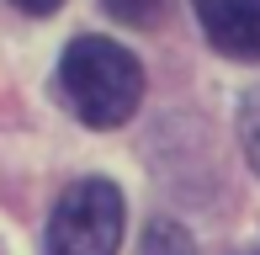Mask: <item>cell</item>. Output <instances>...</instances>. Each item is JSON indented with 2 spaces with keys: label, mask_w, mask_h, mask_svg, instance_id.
I'll use <instances>...</instances> for the list:
<instances>
[{
  "label": "cell",
  "mask_w": 260,
  "mask_h": 255,
  "mask_svg": "<svg viewBox=\"0 0 260 255\" xmlns=\"http://www.w3.org/2000/svg\"><path fill=\"white\" fill-rule=\"evenodd\" d=\"M58 90L90 128H122L144 101V69L112 38H75L58 59Z\"/></svg>",
  "instance_id": "6da1fadb"
},
{
  "label": "cell",
  "mask_w": 260,
  "mask_h": 255,
  "mask_svg": "<svg viewBox=\"0 0 260 255\" xmlns=\"http://www.w3.org/2000/svg\"><path fill=\"white\" fill-rule=\"evenodd\" d=\"M127 207L122 192L101 176L75 181L48 213V234H43V255H117L122 245Z\"/></svg>",
  "instance_id": "7a4b0ae2"
},
{
  "label": "cell",
  "mask_w": 260,
  "mask_h": 255,
  "mask_svg": "<svg viewBox=\"0 0 260 255\" xmlns=\"http://www.w3.org/2000/svg\"><path fill=\"white\" fill-rule=\"evenodd\" d=\"M207 43L229 59H260V0H191Z\"/></svg>",
  "instance_id": "3957f363"
},
{
  "label": "cell",
  "mask_w": 260,
  "mask_h": 255,
  "mask_svg": "<svg viewBox=\"0 0 260 255\" xmlns=\"http://www.w3.org/2000/svg\"><path fill=\"white\" fill-rule=\"evenodd\" d=\"M138 255H197V250H191V234H186L181 224L154 218V224L144 229V239H138Z\"/></svg>",
  "instance_id": "277c9868"
},
{
  "label": "cell",
  "mask_w": 260,
  "mask_h": 255,
  "mask_svg": "<svg viewBox=\"0 0 260 255\" xmlns=\"http://www.w3.org/2000/svg\"><path fill=\"white\" fill-rule=\"evenodd\" d=\"M239 149L250 160V170L260 176V85H250L239 101Z\"/></svg>",
  "instance_id": "5b68a950"
},
{
  "label": "cell",
  "mask_w": 260,
  "mask_h": 255,
  "mask_svg": "<svg viewBox=\"0 0 260 255\" xmlns=\"http://www.w3.org/2000/svg\"><path fill=\"white\" fill-rule=\"evenodd\" d=\"M101 6L112 11L117 21H127V27H154L170 0H101Z\"/></svg>",
  "instance_id": "8992f818"
},
{
  "label": "cell",
  "mask_w": 260,
  "mask_h": 255,
  "mask_svg": "<svg viewBox=\"0 0 260 255\" xmlns=\"http://www.w3.org/2000/svg\"><path fill=\"white\" fill-rule=\"evenodd\" d=\"M11 6H16V11H27V16H53L64 0H11Z\"/></svg>",
  "instance_id": "52a82bcc"
}]
</instances>
